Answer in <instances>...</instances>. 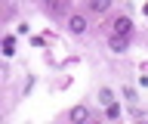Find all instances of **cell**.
I'll return each mask as SVG.
<instances>
[{
  "label": "cell",
  "mask_w": 148,
  "mask_h": 124,
  "mask_svg": "<svg viewBox=\"0 0 148 124\" xmlns=\"http://www.w3.org/2000/svg\"><path fill=\"white\" fill-rule=\"evenodd\" d=\"M111 3H114V0H90V10L102 16V12H108V10H111Z\"/></svg>",
  "instance_id": "cell-5"
},
{
  "label": "cell",
  "mask_w": 148,
  "mask_h": 124,
  "mask_svg": "<svg viewBox=\"0 0 148 124\" xmlns=\"http://www.w3.org/2000/svg\"><path fill=\"white\" fill-rule=\"evenodd\" d=\"M145 16H148V3H145Z\"/></svg>",
  "instance_id": "cell-10"
},
{
  "label": "cell",
  "mask_w": 148,
  "mask_h": 124,
  "mask_svg": "<svg viewBox=\"0 0 148 124\" xmlns=\"http://www.w3.org/2000/svg\"><path fill=\"white\" fill-rule=\"evenodd\" d=\"M12 53H16V40L6 37V40H3V56H12Z\"/></svg>",
  "instance_id": "cell-7"
},
{
  "label": "cell",
  "mask_w": 148,
  "mask_h": 124,
  "mask_svg": "<svg viewBox=\"0 0 148 124\" xmlns=\"http://www.w3.org/2000/svg\"><path fill=\"white\" fill-rule=\"evenodd\" d=\"M68 31H71V34H83V31H86V19H83V16H71V19H68Z\"/></svg>",
  "instance_id": "cell-2"
},
{
  "label": "cell",
  "mask_w": 148,
  "mask_h": 124,
  "mask_svg": "<svg viewBox=\"0 0 148 124\" xmlns=\"http://www.w3.org/2000/svg\"><path fill=\"white\" fill-rule=\"evenodd\" d=\"M86 118H90V109H86V105H74L71 109V121L74 124H83Z\"/></svg>",
  "instance_id": "cell-4"
},
{
  "label": "cell",
  "mask_w": 148,
  "mask_h": 124,
  "mask_svg": "<svg viewBox=\"0 0 148 124\" xmlns=\"http://www.w3.org/2000/svg\"><path fill=\"white\" fill-rule=\"evenodd\" d=\"M117 115H120V105L111 103V105H108V118H117Z\"/></svg>",
  "instance_id": "cell-9"
},
{
  "label": "cell",
  "mask_w": 148,
  "mask_h": 124,
  "mask_svg": "<svg viewBox=\"0 0 148 124\" xmlns=\"http://www.w3.org/2000/svg\"><path fill=\"white\" fill-rule=\"evenodd\" d=\"M99 103H102V105H111V103H114L111 90H99Z\"/></svg>",
  "instance_id": "cell-8"
},
{
  "label": "cell",
  "mask_w": 148,
  "mask_h": 124,
  "mask_svg": "<svg viewBox=\"0 0 148 124\" xmlns=\"http://www.w3.org/2000/svg\"><path fill=\"white\" fill-rule=\"evenodd\" d=\"M111 25H114V34H123V37H130V31H133V22H130L127 16H117Z\"/></svg>",
  "instance_id": "cell-1"
},
{
  "label": "cell",
  "mask_w": 148,
  "mask_h": 124,
  "mask_svg": "<svg viewBox=\"0 0 148 124\" xmlns=\"http://www.w3.org/2000/svg\"><path fill=\"white\" fill-rule=\"evenodd\" d=\"M43 6H46L49 12H56V16H59V12L65 10V3H62V0H43Z\"/></svg>",
  "instance_id": "cell-6"
},
{
  "label": "cell",
  "mask_w": 148,
  "mask_h": 124,
  "mask_svg": "<svg viewBox=\"0 0 148 124\" xmlns=\"http://www.w3.org/2000/svg\"><path fill=\"white\" fill-rule=\"evenodd\" d=\"M108 47H111V53H123V50H127V37H123V34H111Z\"/></svg>",
  "instance_id": "cell-3"
}]
</instances>
